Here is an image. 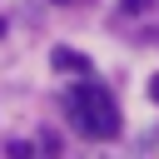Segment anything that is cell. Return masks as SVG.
<instances>
[{"label":"cell","mask_w":159,"mask_h":159,"mask_svg":"<svg viewBox=\"0 0 159 159\" xmlns=\"http://www.w3.org/2000/svg\"><path fill=\"white\" fill-rule=\"evenodd\" d=\"M65 109H70V119H75L89 139H114V134H119V104H114V94H109L99 80L75 84L70 99H65Z\"/></svg>","instance_id":"cell-1"},{"label":"cell","mask_w":159,"mask_h":159,"mask_svg":"<svg viewBox=\"0 0 159 159\" xmlns=\"http://www.w3.org/2000/svg\"><path fill=\"white\" fill-rule=\"evenodd\" d=\"M50 65H55V70H75V75H89V55H80V50H65V45H55Z\"/></svg>","instance_id":"cell-2"},{"label":"cell","mask_w":159,"mask_h":159,"mask_svg":"<svg viewBox=\"0 0 159 159\" xmlns=\"http://www.w3.org/2000/svg\"><path fill=\"white\" fill-rule=\"evenodd\" d=\"M124 10H134V15H139V10H149V0H124Z\"/></svg>","instance_id":"cell-3"},{"label":"cell","mask_w":159,"mask_h":159,"mask_svg":"<svg viewBox=\"0 0 159 159\" xmlns=\"http://www.w3.org/2000/svg\"><path fill=\"white\" fill-rule=\"evenodd\" d=\"M149 94H154V99H159V75H154V84H149Z\"/></svg>","instance_id":"cell-4"},{"label":"cell","mask_w":159,"mask_h":159,"mask_svg":"<svg viewBox=\"0 0 159 159\" xmlns=\"http://www.w3.org/2000/svg\"><path fill=\"white\" fill-rule=\"evenodd\" d=\"M0 40H5V20H0Z\"/></svg>","instance_id":"cell-5"},{"label":"cell","mask_w":159,"mask_h":159,"mask_svg":"<svg viewBox=\"0 0 159 159\" xmlns=\"http://www.w3.org/2000/svg\"><path fill=\"white\" fill-rule=\"evenodd\" d=\"M60 5H75V0H60Z\"/></svg>","instance_id":"cell-6"}]
</instances>
